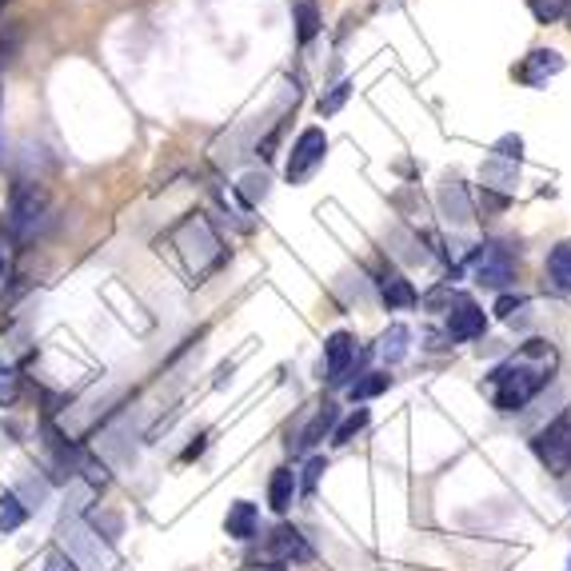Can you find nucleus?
I'll use <instances>...</instances> for the list:
<instances>
[{
    "instance_id": "obj_2",
    "label": "nucleus",
    "mask_w": 571,
    "mask_h": 571,
    "mask_svg": "<svg viewBox=\"0 0 571 571\" xmlns=\"http://www.w3.org/2000/svg\"><path fill=\"white\" fill-rule=\"evenodd\" d=\"M168 244H172L180 264H184L188 284H204V280H209L216 268H224V260H228V248L220 244L216 228H212L209 216H200V212L180 220L172 228V236H168Z\"/></svg>"
},
{
    "instance_id": "obj_20",
    "label": "nucleus",
    "mask_w": 571,
    "mask_h": 571,
    "mask_svg": "<svg viewBox=\"0 0 571 571\" xmlns=\"http://www.w3.org/2000/svg\"><path fill=\"white\" fill-rule=\"evenodd\" d=\"M24 519H29V504H21V495L16 492L0 495V531H16Z\"/></svg>"
},
{
    "instance_id": "obj_9",
    "label": "nucleus",
    "mask_w": 571,
    "mask_h": 571,
    "mask_svg": "<svg viewBox=\"0 0 571 571\" xmlns=\"http://www.w3.org/2000/svg\"><path fill=\"white\" fill-rule=\"evenodd\" d=\"M351 368H356V336H351V332H332L328 340H324V372H328V384L340 388Z\"/></svg>"
},
{
    "instance_id": "obj_16",
    "label": "nucleus",
    "mask_w": 571,
    "mask_h": 571,
    "mask_svg": "<svg viewBox=\"0 0 571 571\" xmlns=\"http://www.w3.org/2000/svg\"><path fill=\"white\" fill-rule=\"evenodd\" d=\"M380 296H384L388 307H412L419 300L416 288L407 284L400 272H384V276H380Z\"/></svg>"
},
{
    "instance_id": "obj_1",
    "label": "nucleus",
    "mask_w": 571,
    "mask_h": 571,
    "mask_svg": "<svg viewBox=\"0 0 571 571\" xmlns=\"http://www.w3.org/2000/svg\"><path fill=\"white\" fill-rule=\"evenodd\" d=\"M556 363H560V356H556V348H551L548 340H527L516 356H507L500 368L488 372V395H492V404L500 407V412H519V407H527L548 388V380L556 376Z\"/></svg>"
},
{
    "instance_id": "obj_13",
    "label": "nucleus",
    "mask_w": 571,
    "mask_h": 571,
    "mask_svg": "<svg viewBox=\"0 0 571 571\" xmlns=\"http://www.w3.org/2000/svg\"><path fill=\"white\" fill-rule=\"evenodd\" d=\"M296 492H300V475L292 468H276L272 480H268V504H272L276 516H284L288 507H292Z\"/></svg>"
},
{
    "instance_id": "obj_4",
    "label": "nucleus",
    "mask_w": 571,
    "mask_h": 571,
    "mask_svg": "<svg viewBox=\"0 0 571 571\" xmlns=\"http://www.w3.org/2000/svg\"><path fill=\"white\" fill-rule=\"evenodd\" d=\"M44 209H48V197H44V188L29 184V180H21V184L12 188V200H9V236L12 240H33L36 224H41Z\"/></svg>"
},
{
    "instance_id": "obj_26",
    "label": "nucleus",
    "mask_w": 571,
    "mask_h": 571,
    "mask_svg": "<svg viewBox=\"0 0 571 571\" xmlns=\"http://www.w3.org/2000/svg\"><path fill=\"white\" fill-rule=\"evenodd\" d=\"M324 472H328V463L320 460V456H316V460H307L304 480H300V488H304V492L312 495V492H316V483H320V475H324Z\"/></svg>"
},
{
    "instance_id": "obj_7",
    "label": "nucleus",
    "mask_w": 571,
    "mask_h": 571,
    "mask_svg": "<svg viewBox=\"0 0 571 571\" xmlns=\"http://www.w3.org/2000/svg\"><path fill=\"white\" fill-rule=\"evenodd\" d=\"M444 312H448V340H475L488 328V316L472 296H451Z\"/></svg>"
},
{
    "instance_id": "obj_8",
    "label": "nucleus",
    "mask_w": 571,
    "mask_h": 571,
    "mask_svg": "<svg viewBox=\"0 0 571 571\" xmlns=\"http://www.w3.org/2000/svg\"><path fill=\"white\" fill-rule=\"evenodd\" d=\"M268 560L284 563V568H296V563H312V560H316V551H312V544L300 536L296 527L280 524L272 536H268Z\"/></svg>"
},
{
    "instance_id": "obj_18",
    "label": "nucleus",
    "mask_w": 571,
    "mask_h": 571,
    "mask_svg": "<svg viewBox=\"0 0 571 571\" xmlns=\"http://www.w3.org/2000/svg\"><path fill=\"white\" fill-rule=\"evenodd\" d=\"M292 24H296V41L307 44V41H316L320 33V9H316V0H292Z\"/></svg>"
},
{
    "instance_id": "obj_31",
    "label": "nucleus",
    "mask_w": 571,
    "mask_h": 571,
    "mask_svg": "<svg viewBox=\"0 0 571 571\" xmlns=\"http://www.w3.org/2000/svg\"><path fill=\"white\" fill-rule=\"evenodd\" d=\"M563 16H568V29H571V0H568V12H563Z\"/></svg>"
},
{
    "instance_id": "obj_6",
    "label": "nucleus",
    "mask_w": 571,
    "mask_h": 571,
    "mask_svg": "<svg viewBox=\"0 0 571 571\" xmlns=\"http://www.w3.org/2000/svg\"><path fill=\"white\" fill-rule=\"evenodd\" d=\"M472 272H475V284L500 292V288H507L516 280V260H512V253H507L504 244H488V248L475 253Z\"/></svg>"
},
{
    "instance_id": "obj_5",
    "label": "nucleus",
    "mask_w": 571,
    "mask_h": 571,
    "mask_svg": "<svg viewBox=\"0 0 571 571\" xmlns=\"http://www.w3.org/2000/svg\"><path fill=\"white\" fill-rule=\"evenodd\" d=\"M324 153H328V136H324V128L300 132L296 144H292V156H288V168H284L288 184H304L307 176L324 165Z\"/></svg>"
},
{
    "instance_id": "obj_19",
    "label": "nucleus",
    "mask_w": 571,
    "mask_h": 571,
    "mask_svg": "<svg viewBox=\"0 0 571 571\" xmlns=\"http://www.w3.org/2000/svg\"><path fill=\"white\" fill-rule=\"evenodd\" d=\"M336 428V404H324L316 412V416H312V424H307L304 432H300V439H296V448L300 451H307L312 448V444H320V439L328 436V432Z\"/></svg>"
},
{
    "instance_id": "obj_14",
    "label": "nucleus",
    "mask_w": 571,
    "mask_h": 571,
    "mask_svg": "<svg viewBox=\"0 0 571 571\" xmlns=\"http://www.w3.org/2000/svg\"><path fill=\"white\" fill-rule=\"evenodd\" d=\"M548 284L560 292V296H571V244H556L548 256Z\"/></svg>"
},
{
    "instance_id": "obj_28",
    "label": "nucleus",
    "mask_w": 571,
    "mask_h": 571,
    "mask_svg": "<svg viewBox=\"0 0 571 571\" xmlns=\"http://www.w3.org/2000/svg\"><path fill=\"white\" fill-rule=\"evenodd\" d=\"M344 100H348V85H336V88H332V92H328V97L320 100V112H324V116H332V112L340 109Z\"/></svg>"
},
{
    "instance_id": "obj_12",
    "label": "nucleus",
    "mask_w": 571,
    "mask_h": 571,
    "mask_svg": "<svg viewBox=\"0 0 571 571\" xmlns=\"http://www.w3.org/2000/svg\"><path fill=\"white\" fill-rule=\"evenodd\" d=\"M224 531H228L236 544H248V539H256V531H260V512H256V504H248V500H236V504L228 507Z\"/></svg>"
},
{
    "instance_id": "obj_15",
    "label": "nucleus",
    "mask_w": 571,
    "mask_h": 571,
    "mask_svg": "<svg viewBox=\"0 0 571 571\" xmlns=\"http://www.w3.org/2000/svg\"><path fill=\"white\" fill-rule=\"evenodd\" d=\"M407 344H412V332H407L404 324H392V328L380 336V344H376V356L392 368V363H400L407 356Z\"/></svg>"
},
{
    "instance_id": "obj_27",
    "label": "nucleus",
    "mask_w": 571,
    "mask_h": 571,
    "mask_svg": "<svg viewBox=\"0 0 571 571\" xmlns=\"http://www.w3.org/2000/svg\"><path fill=\"white\" fill-rule=\"evenodd\" d=\"M41 571H80L77 560L68 556V551H48V560H44Z\"/></svg>"
},
{
    "instance_id": "obj_24",
    "label": "nucleus",
    "mask_w": 571,
    "mask_h": 571,
    "mask_svg": "<svg viewBox=\"0 0 571 571\" xmlns=\"http://www.w3.org/2000/svg\"><path fill=\"white\" fill-rule=\"evenodd\" d=\"M16 395H21V380H16V372H12L9 363H0V407H12Z\"/></svg>"
},
{
    "instance_id": "obj_11",
    "label": "nucleus",
    "mask_w": 571,
    "mask_h": 571,
    "mask_svg": "<svg viewBox=\"0 0 571 571\" xmlns=\"http://www.w3.org/2000/svg\"><path fill=\"white\" fill-rule=\"evenodd\" d=\"M480 180H483V192H495V204L504 209L507 197L516 192V165H507V160H488L480 168Z\"/></svg>"
},
{
    "instance_id": "obj_29",
    "label": "nucleus",
    "mask_w": 571,
    "mask_h": 571,
    "mask_svg": "<svg viewBox=\"0 0 571 571\" xmlns=\"http://www.w3.org/2000/svg\"><path fill=\"white\" fill-rule=\"evenodd\" d=\"M519 307H524V296H500L495 300V316L500 320H512L519 312Z\"/></svg>"
},
{
    "instance_id": "obj_25",
    "label": "nucleus",
    "mask_w": 571,
    "mask_h": 571,
    "mask_svg": "<svg viewBox=\"0 0 571 571\" xmlns=\"http://www.w3.org/2000/svg\"><path fill=\"white\" fill-rule=\"evenodd\" d=\"M519 156H524V141H519V136H504V141L495 144V160H507V165H519Z\"/></svg>"
},
{
    "instance_id": "obj_10",
    "label": "nucleus",
    "mask_w": 571,
    "mask_h": 571,
    "mask_svg": "<svg viewBox=\"0 0 571 571\" xmlns=\"http://www.w3.org/2000/svg\"><path fill=\"white\" fill-rule=\"evenodd\" d=\"M556 72H563V56L556 53V48H536V53L527 56L524 65L516 68V77L524 80L527 88H539V85H548Z\"/></svg>"
},
{
    "instance_id": "obj_3",
    "label": "nucleus",
    "mask_w": 571,
    "mask_h": 571,
    "mask_svg": "<svg viewBox=\"0 0 571 571\" xmlns=\"http://www.w3.org/2000/svg\"><path fill=\"white\" fill-rule=\"evenodd\" d=\"M531 451H536V460L544 463L551 475L571 472V407H563L548 428H539L536 436H531Z\"/></svg>"
},
{
    "instance_id": "obj_17",
    "label": "nucleus",
    "mask_w": 571,
    "mask_h": 571,
    "mask_svg": "<svg viewBox=\"0 0 571 571\" xmlns=\"http://www.w3.org/2000/svg\"><path fill=\"white\" fill-rule=\"evenodd\" d=\"M439 204H444V216L456 220V224H468V220H472V204H468V188H463L460 180H451V184H444V192H439Z\"/></svg>"
},
{
    "instance_id": "obj_22",
    "label": "nucleus",
    "mask_w": 571,
    "mask_h": 571,
    "mask_svg": "<svg viewBox=\"0 0 571 571\" xmlns=\"http://www.w3.org/2000/svg\"><path fill=\"white\" fill-rule=\"evenodd\" d=\"M363 428H368V407H356L344 424L332 428V444H348V439H356V432H363Z\"/></svg>"
},
{
    "instance_id": "obj_33",
    "label": "nucleus",
    "mask_w": 571,
    "mask_h": 571,
    "mask_svg": "<svg viewBox=\"0 0 571 571\" xmlns=\"http://www.w3.org/2000/svg\"><path fill=\"white\" fill-rule=\"evenodd\" d=\"M568 571H571V568H568Z\"/></svg>"
},
{
    "instance_id": "obj_30",
    "label": "nucleus",
    "mask_w": 571,
    "mask_h": 571,
    "mask_svg": "<svg viewBox=\"0 0 571 571\" xmlns=\"http://www.w3.org/2000/svg\"><path fill=\"white\" fill-rule=\"evenodd\" d=\"M9 268H12L9 248H4V240H0V280H9Z\"/></svg>"
},
{
    "instance_id": "obj_21",
    "label": "nucleus",
    "mask_w": 571,
    "mask_h": 571,
    "mask_svg": "<svg viewBox=\"0 0 571 571\" xmlns=\"http://www.w3.org/2000/svg\"><path fill=\"white\" fill-rule=\"evenodd\" d=\"M388 384H392V376H384V372H368V376H363V380H356V384L348 388V395H351V400H372V395L388 392Z\"/></svg>"
},
{
    "instance_id": "obj_23",
    "label": "nucleus",
    "mask_w": 571,
    "mask_h": 571,
    "mask_svg": "<svg viewBox=\"0 0 571 571\" xmlns=\"http://www.w3.org/2000/svg\"><path fill=\"white\" fill-rule=\"evenodd\" d=\"M527 9L539 24H556L568 12V0H527Z\"/></svg>"
},
{
    "instance_id": "obj_32",
    "label": "nucleus",
    "mask_w": 571,
    "mask_h": 571,
    "mask_svg": "<svg viewBox=\"0 0 571 571\" xmlns=\"http://www.w3.org/2000/svg\"><path fill=\"white\" fill-rule=\"evenodd\" d=\"M4 4H9V0H0V9H4Z\"/></svg>"
}]
</instances>
